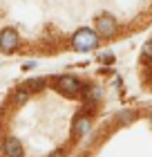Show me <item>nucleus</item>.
<instances>
[{"instance_id": "obj_1", "label": "nucleus", "mask_w": 152, "mask_h": 157, "mask_svg": "<svg viewBox=\"0 0 152 157\" xmlns=\"http://www.w3.org/2000/svg\"><path fill=\"white\" fill-rule=\"evenodd\" d=\"M72 45L76 49H81V52H87V49H94L98 45V36L90 27H81V29L74 32V36H72Z\"/></svg>"}, {"instance_id": "obj_2", "label": "nucleus", "mask_w": 152, "mask_h": 157, "mask_svg": "<svg viewBox=\"0 0 152 157\" xmlns=\"http://www.w3.org/2000/svg\"><path fill=\"white\" fill-rule=\"evenodd\" d=\"M20 45V36L16 29H11V27H7V29L0 32V49H2L5 54H11L16 52Z\"/></svg>"}, {"instance_id": "obj_3", "label": "nucleus", "mask_w": 152, "mask_h": 157, "mask_svg": "<svg viewBox=\"0 0 152 157\" xmlns=\"http://www.w3.org/2000/svg\"><path fill=\"white\" fill-rule=\"evenodd\" d=\"M56 88H58L61 92H65L67 97H74V94H81V81L78 78H74V76H69V74H65V76H58L56 78Z\"/></svg>"}, {"instance_id": "obj_4", "label": "nucleus", "mask_w": 152, "mask_h": 157, "mask_svg": "<svg viewBox=\"0 0 152 157\" xmlns=\"http://www.w3.org/2000/svg\"><path fill=\"white\" fill-rule=\"evenodd\" d=\"M114 32H117V20H114V16L103 13V16L96 18V34L98 36L110 38V36H114Z\"/></svg>"}, {"instance_id": "obj_5", "label": "nucleus", "mask_w": 152, "mask_h": 157, "mask_svg": "<svg viewBox=\"0 0 152 157\" xmlns=\"http://www.w3.org/2000/svg\"><path fill=\"white\" fill-rule=\"evenodd\" d=\"M2 151H5L7 157H23V155H25L23 144H20L16 137H7V139L2 141Z\"/></svg>"}, {"instance_id": "obj_6", "label": "nucleus", "mask_w": 152, "mask_h": 157, "mask_svg": "<svg viewBox=\"0 0 152 157\" xmlns=\"http://www.w3.org/2000/svg\"><path fill=\"white\" fill-rule=\"evenodd\" d=\"M87 130H90V117H78V119L74 121V128H72V132H74L76 137H83Z\"/></svg>"}, {"instance_id": "obj_7", "label": "nucleus", "mask_w": 152, "mask_h": 157, "mask_svg": "<svg viewBox=\"0 0 152 157\" xmlns=\"http://www.w3.org/2000/svg\"><path fill=\"white\" fill-rule=\"evenodd\" d=\"M29 94H32V92L27 90L25 85H23V88H18L16 92H13V103H16V105H23L27 99H29Z\"/></svg>"}, {"instance_id": "obj_8", "label": "nucleus", "mask_w": 152, "mask_h": 157, "mask_svg": "<svg viewBox=\"0 0 152 157\" xmlns=\"http://www.w3.org/2000/svg\"><path fill=\"white\" fill-rule=\"evenodd\" d=\"M25 88L29 90V92H36V90H43V88H45V81H43V78H29V81L25 83Z\"/></svg>"}, {"instance_id": "obj_9", "label": "nucleus", "mask_w": 152, "mask_h": 157, "mask_svg": "<svg viewBox=\"0 0 152 157\" xmlns=\"http://www.w3.org/2000/svg\"><path fill=\"white\" fill-rule=\"evenodd\" d=\"M136 119V115L132 110H123V112H119V121L121 124H132V121Z\"/></svg>"}, {"instance_id": "obj_10", "label": "nucleus", "mask_w": 152, "mask_h": 157, "mask_svg": "<svg viewBox=\"0 0 152 157\" xmlns=\"http://www.w3.org/2000/svg\"><path fill=\"white\" fill-rule=\"evenodd\" d=\"M143 54H146V59H150V61H152V40H148V43H146V47H143Z\"/></svg>"}, {"instance_id": "obj_11", "label": "nucleus", "mask_w": 152, "mask_h": 157, "mask_svg": "<svg viewBox=\"0 0 152 157\" xmlns=\"http://www.w3.org/2000/svg\"><path fill=\"white\" fill-rule=\"evenodd\" d=\"M101 61H103V63H112L114 56H112V54H103V56H101Z\"/></svg>"}, {"instance_id": "obj_12", "label": "nucleus", "mask_w": 152, "mask_h": 157, "mask_svg": "<svg viewBox=\"0 0 152 157\" xmlns=\"http://www.w3.org/2000/svg\"><path fill=\"white\" fill-rule=\"evenodd\" d=\"M49 157H65V153H63V151H54V153L49 155Z\"/></svg>"}, {"instance_id": "obj_13", "label": "nucleus", "mask_w": 152, "mask_h": 157, "mask_svg": "<svg viewBox=\"0 0 152 157\" xmlns=\"http://www.w3.org/2000/svg\"><path fill=\"white\" fill-rule=\"evenodd\" d=\"M150 124H152V112H150Z\"/></svg>"}]
</instances>
